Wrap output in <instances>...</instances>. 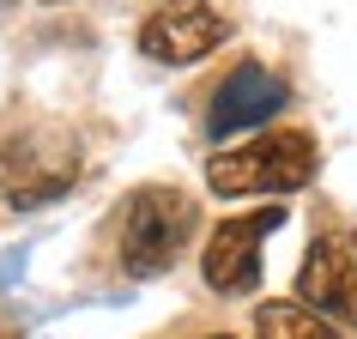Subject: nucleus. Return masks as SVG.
I'll use <instances>...</instances> for the list:
<instances>
[{"instance_id":"obj_5","label":"nucleus","mask_w":357,"mask_h":339,"mask_svg":"<svg viewBox=\"0 0 357 339\" xmlns=\"http://www.w3.org/2000/svg\"><path fill=\"white\" fill-rule=\"evenodd\" d=\"M284 225L279 206H261V212H236V218H225V225L206 236V255H200V273H206V285L218 291V297H243V291H255V279H261V243L266 230Z\"/></svg>"},{"instance_id":"obj_4","label":"nucleus","mask_w":357,"mask_h":339,"mask_svg":"<svg viewBox=\"0 0 357 339\" xmlns=\"http://www.w3.org/2000/svg\"><path fill=\"white\" fill-rule=\"evenodd\" d=\"M297 303H309L327 321L357 327V236L351 230H321L297 273Z\"/></svg>"},{"instance_id":"obj_3","label":"nucleus","mask_w":357,"mask_h":339,"mask_svg":"<svg viewBox=\"0 0 357 339\" xmlns=\"http://www.w3.org/2000/svg\"><path fill=\"white\" fill-rule=\"evenodd\" d=\"M79 182V146L61 128H24L0 151V194L6 206H49Z\"/></svg>"},{"instance_id":"obj_2","label":"nucleus","mask_w":357,"mask_h":339,"mask_svg":"<svg viewBox=\"0 0 357 339\" xmlns=\"http://www.w3.org/2000/svg\"><path fill=\"white\" fill-rule=\"evenodd\" d=\"M315 140L303 128H273L236 151H218L206 164L212 194H297L315 176Z\"/></svg>"},{"instance_id":"obj_1","label":"nucleus","mask_w":357,"mask_h":339,"mask_svg":"<svg viewBox=\"0 0 357 339\" xmlns=\"http://www.w3.org/2000/svg\"><path fill=\"white\" fill-rule=\"evenodd\" d=\"M194 225H200V212L182 188H164V182H151V188H133L115 212V243H121V266L151 279V273H169L176 255L188 248Z\"/></svg>"},{"instance_id":"obj_7","label":"nucleus","mask_w":357,"mask_h":339,"mask_svg":"<svg viewBox=\"0 0 357 339\" xmlns=\"http://www.w3.org/2000/svg\"><path fill=\"white\" fill-rule=\"evenodd\" d=\"M284 103V79H273L261 67V61H243L236 73L218 85V97H212V110H206V133H236V128H261L266 115H279Z\"/></svg>"},{"instance_id":"obj_6","label":"nucleus","mask_w":357,"mask_h":339,"mask_svg":"<svg viewBox=\"0 0 357 339\" xmlns=\"http://www.w3.org/2000/svg\"><path fill=\"white\" fill-rule=\"evenodd\" d=\"M230 37V24L212 13V6H200V0H169V6H158L146 24H139V49H146L151 61H164V67H188V61L212 55L218 43Z\"/></svg>"},{"instance_id":"obj_8","label":"nucleus","mask_w":357,"mask_h":339,"mask_svg":"<svg viewBox=\"0 0 357 339\" xmlns=\"http://www.w3.org/2000/svg\"><path fill=\"white\" fill-rule=\"evenodd\" d=\"M255 339H339V333H333V321L315 315L309 303L273 297V303L255 309Z\"/></svg>"},{"instance_id":"obj_11","label":"nucleus","mask_w":357,"mask_h":339,"mask_svg":"<svg viewBox=\"0 0 357 339\" xmlns=\"http://www.w3.org/2000/svg\"><path fill=\"white\" fill-rule=\"evenodd\" d=\"M176 6H182V0H176Z\"/></svg>"},{"instance_id":"obj_9","label":"nucleus","mask_w":357,"mask_h":339,"mask_svg":"<svg viewBox=\"0 0 357 339\" xmlns=\"http://www.w3.org/2000/svg\"><path fill=\"white\" fill-rule=\"evenodd\" d=\"M0 339H19V327H13V321H0Z\"/></svg>"},{"instance_id":"obj_10","label":"nucleus","mask_w":357,"mask_h":339,"mask_svg":"<svg viewBox=\"0 0 357 339\" xmlns=\"http://www.w3.org/2000/svg\"><path fill=\"white\" fill-rule=\"evenodd\" d=\"M212 339H230V333H212Z\"/></svg>"}]
</instances>
